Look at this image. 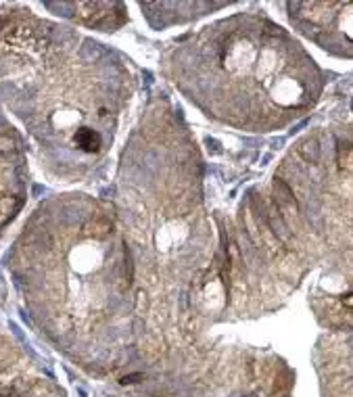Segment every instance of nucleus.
Segmentation results:
<instances>
[{
    "label": "nucleus",
    "mask_w": 353,
    "mask_h": 397,
    "mask_svg": "<svg viewBox=\"0 0 353 397\" xmlns=\"http://www.w3.org/2000/svg\"><path fill=\"white\" fill-rule=\"evenodd\" d=\"M27 159L19 134L0 113V234L27 198Z\"/></svg>",
    "instance_id": "obj_2"
},
{
    "label": "nucleus",
    "mask_w": 353,
    "mask_h": 397,
    "mask_svg": "<svg viewBox=\"0 0 353 397\" xmlns=\"http://www.w3.org/2000/svg\"><path fill=\"white\" fill-rule=\"evenodd\" d=\"M128 82L125 65L98 42L32 13L0 17V98L59 176L80 180L105 159Z\"/></svg>",
    "instance_id": "obj_1"
}]
</instances>
